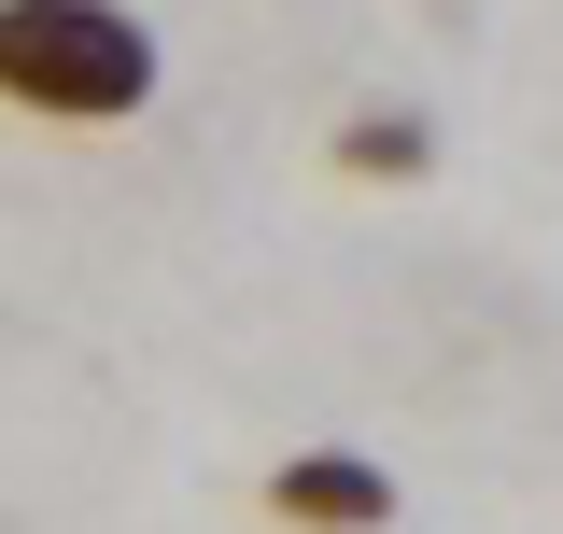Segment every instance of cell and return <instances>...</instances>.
Returning a JSON list of instances; mask_svg holds the SVG:
<instances>
[{"instance_id": "6da1fadb", "label": "cell", "mask_w": 563, "mask_h": 534, "mask_svg": "<svg viewBox=\"0 0 563 534\" xmlns=\"http://www.w3.org/2000/svg\"><path fill=\"white\" fill-rule=\"evenodd\" d=\"M0 99L29 127H128L155 99V29L128 0H0Z\"/></svg>"}, {"instance_id": "7a4b0ae2", "label": "cell", "mask_w": 563, "mask_h": 534, "mask_svg": "<svg viewBox=\"0 0 563 534\" xmlns=\"http://www.w3.org/2000/svg\"><path fill=\"white\" fill-rule=\"evenodd\" d=\"M268 521H296V534H395V478L366 465V450H296L268 478Z\"/></svg>"}, {"instance_id": "3957f363", "label": "cell", "mask_w": 563, "mask_h": 534, "mask_svg": "<svg viewBox=\"0 0 563 534\" xmlns=\"http://www.w3.org/2000/svg\"><path fill=\"white\" fill-rule=\"evenodd\" d=\"M339 169H366V183H409V169H422V127H409V113H366V127H339Z\"/></svg>"}]
</instances>
